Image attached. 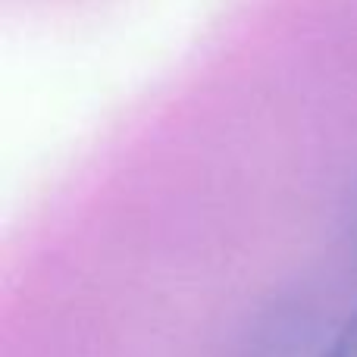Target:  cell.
<instances>
[{
  "label": "cell",
  "instance_id": "6da1fadb",
  "mask_svg": "<svg viewBox=\"0 0 357 357\" xmlns=\"http://www.w3.org/2000/svg\"><path fill=\"white\" fill-rule=\"evenodd\" d=\"M329 357H357V314H351L342 323L339 335L333 339Z\"/></svg>",
  "mask_w": 357,
  "mask_h": 357
}]
</instances>
